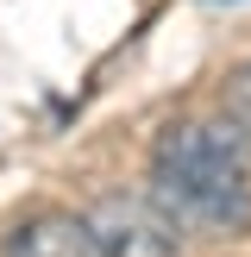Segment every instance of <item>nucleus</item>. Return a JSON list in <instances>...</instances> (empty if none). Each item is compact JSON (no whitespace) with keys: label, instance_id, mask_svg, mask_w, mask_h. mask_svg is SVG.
Returning a JSON list of instances; mask_svg holds the SVG:
<instances>
[{"label":"nucleus","instance_id":"nucleus-1","mask_svg":"<svg viewBox=\"0 0 251 257\" xmlns=\"http://www.w3.org/2000/svg\"><path fill=\"white\" fill-rule=\"evenodd\" d=\"M151 201L176 232H245L251 226V157L232 125L176 119L151 151Z\"/></svg>","mask_w":251,"mask_h":257},{"label":"nucleus","instance_id":"nucleus-2","mask_svg":"<svg viewBox=\"0 0 251 257\" xmlns=\"http://www.w3.org/2000/svg\"><path fill=\"white\" fill-rule=\"evenodd\" d=\"M94 238H100V251L107 257H176V226L163 220V207L151 195H113V201H100L94 207Z\"/></svg>","mask_w":251,"mask_h":257},{"label":"nucleus","instance_id":"nucleus-3","mask_svg":"<svg viewBox=\"0 0 251 257\" xmlns=\"http://www.w3.org/2000/svg\"><path fill=\"white\" fill-rule=\"evenodd\" d=\"M0 257H107V251H100L94 226H88L82 213L38 207V213H25V220L7 232Z\"/></svg>","mask_w":251,"mask_h":257},{"label":"nucleus","instance_id":"nucleus-4","mask_svg":"<svg viewBox=\"0 0 251 257\" xmlns=\"http://www.w3.org/2000/svg\"><path fill=\"white\" fill-rule=\"evenodd\" d=\"M220 113H226V125H232L238 138H251V63H238V69L226 75V94H220Z\"/></svg>","mask_w":251,"mask_h":257}]
</instances>
